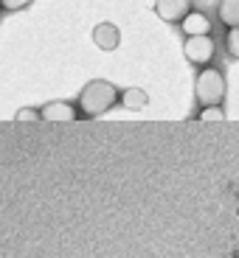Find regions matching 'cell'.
<instances>
[{"mask_svg": "<svg viewBox=\"0 0 239 258\" xmlns=\"http://www.w3.org/2000/svg\"><path fill=\"white\" fill-rule=\"evenodd\" d=\"M121 107H127V110H147L149 107V96L147 90H141V87H127V90H121Z\"/></svg>", "mask_w": 239, "mask_h": 258, "instance_id": "8", "label": "cell"}, {"mask_svg": "<svg viewBox=\"0 0 239 258\" xmlns=\"http://www.w3.org/2000/svg\"><path fill=\"white\" fill-rule=\"evenodd\" d=\"M180 28H183L186 37H208V31H211V17L192 9V12L186 14V20L180 23Z\"/></svg>", "mask_w": 239, "mask_h": 258, "instance_id": "6", "label": "cell"}, {"mask_svg": "<svg viewBox=\"0 0 239 258\" xmlns=\"http://www.w3.org/2000/svg\"><path fill=\"white\" fill-rule=\"evenodd\" d=\"M31 0H0V6H3V12H20V9H26Z\"/></svg>", "mask_w": 239, "mask_h": 258, "instance_id": "12", "label": "cell"}, {"mask_svg": "<svg viewBox=\"0 0 239 258\" xmlns=\"http://www.w3.org/2000/svg\"><path fill=\"white\" fill-rule=\"evenodd\" d=\"M194 98L200 107H220L225 98V76L217 68H203L194 79Z\"/></svg>", "mask_w": 239, "mask_h": 258, "instance_id": "2", "label": "cell"}, {"mask_svg": "<svg viewBox=\"0 0 239 258\" xmlns=\"http://www.w3.org/2000/svg\"><path fill=\"white\" fill-rule=\"evenodd\" d=\"M214 39L211 37H186V42H183V53H186V59L192 64H200V68H206L208 62L214 59Z\"/></svg>", "mask_w": 239, "mask_h": 258, "instance_id": "3", "label": "cell"}, {"mask_svg": "<svg viewBox=\"0 0 239 258\" xmlns=\"http://www.w3.org/2000/svg\"><path fill=\"white\" fill-rule=\"evenodd\" d=\"M197 118H200V121H222V118H225V112H222L220 107H203Z\"/></svg>", "mask_w": 239, "mask_h": 258, "instance_id": "11", "label": "cell"}, {"mask_svg": "<svg viewBox=\"0 0 239 258\" xmlns=\"http://www.w3.org/2000/svg\"><path fill=\"white\" fill-rule=\"evenodd\" d=\"M118 39H121V34H118V28L113 26V23H99V26L93 28V42H96L102 51H116Z\"/></svg>", "mask_w": 239, "mask_h": 258, "instance_id": "7", "label": "cell"}, {"mask_svg": "<svg viewBox=\"0 0 239 258\" xmlns=\"http://www.w3.org/2000/svg\"><path fill=\"white\" fill-rule=\"evenodd\" d=\"M14 118H17V121H37V118H42V112L39 110H20Z\"/></svg>", "mask_w": 239, "mask_h": 258, "instance_id": "13", "label": "cell"}, {"mask_svg": "<svg viewBox=\"0 0 239 258\" xmlns=\"http://www.w3.org/2000/svg\"><path fill=\"white\" fill-rule=\"evenodd\" d=\"M217 17H220L222 26L239 28V0H220V6H217Z\"/></svg>", "mask_w": 239, "mask_h": 258, "instance_id": "9", "label": "cell"}, {"mask_svg": "<svg viewBox=\"0 0 239 258\" xmlns=\"http://www.w3.org/2000/svg\"><path fill=\"white\" fill-rule=\"evenodd\" d=\"M225 48L233 59H239V28H228L225 34Z\"/></svg>", "mask_w": 239, "mask_h": 258, "instance_id": "10", "label": "cell"}, {"mask_svg": "<svg viewBox=\"0 0 239 258\" xmlns=\"http://www.w3.org/2000/svg\"><path fill=\"white\" fill-rule=\"evenodd\" d=\"M192 12V0H155V14L166 23H183Z\"/></svg>", "mask_w": 239, "mask_h": 258, "instance_id": "4", "label": "cell"}, {"mask_svg": "<svg viewBox=\"0 0 239 258\" xmlns=\"http://www.w3.org/2000/svg\"><path fill=\"white\" fill-rule=\"evenodd\" d=\"M121 101V93L116 90V84L104 82V79H93V82L84 84V90L79 93V112L84 118H96L102 112H107L110 107Z\"/></svg>", "mask_w": 239, "mask_h": 258, "instance_id": "1", "label": "cell"}, {"mask_svg": "<svg viewBox=\"0 0 239 258\" xmlns=\"http://www.w3.org/2000/svg\"><path fill=\"white\" fill-rule=\"evenodd\" d=\"M39 112H42V121L48 123H68V121H76L79 115V110L68 101H48Z\"/></svg>", "mask_w": 239, "mask_h": 258, "instance_id": "5", "label": "cell"}]
</instances>
